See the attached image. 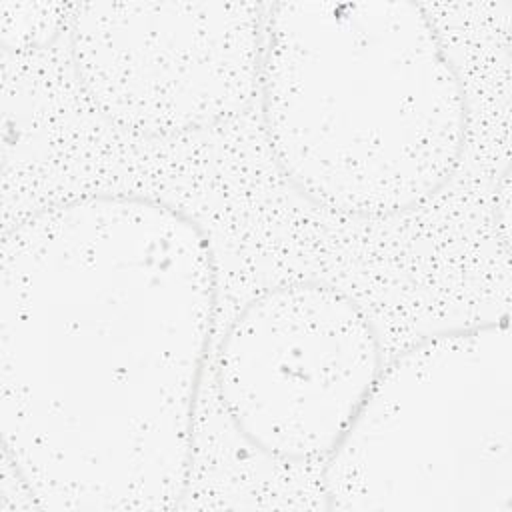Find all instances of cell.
<instances>
[{
    "instance_id": "cell-2",
    "label": "cell",
    "mask_w": 512,
    "mask_h": 512,
    "mask_svg": "<svg viewBox=\"0 0 512 512\" xmlns=\"http://www.w3.org/2000/svg\"><path fill=\"white\" fill-rule=\"evenodd\" d=\"M258 94L276 166L334 214L418 208L466 148L462 80L416 2L272 4Z\"/></svg>"
},
{
    "instance_id": "cell-4",
    "label": "cell",
    "mask_w": 512,
    "mask_h": 512,
    "mask_svg": "<svg viewBox=\"0 0 512 512\" xmlns=\"http://www.w3.org/2000/svg\"><path fill=\"white\" fill-rule=\"evenodd\" d=\"M66 30L86 98L128 132H202L258 92L264 14L254 2H74Z\"/></svg>"
},
{
    "instance_id": "cell-6",
    "label": "cell",
    "mask_w": 512,
    "mask_h": 512,
    "mask_svg": "<svg viewBox=\"0 0 512 512\" xmlns=\"http://www.w3.org/2000/svg\"><path fill=\"white\" fill-rule=\"evenodd\" d=\"M68 6L60 2H0L4 50L22 52L50 44L68 24Z\"/></svg>"
},
{
    "instance_id": "cell-3",
    "label": "cell",
    "mask_w": 512,
    "mask_h": 512,
    "mask_svg": "<svg viewBox=\"0 0 512 512\" xmlns=\"http://www.w3.org/2000/svg\"><path fill=\"white\" fill-rule=\"evenodd\" d=\"M324 460L328 510L512 512L508 316L394 356Z\"/></svg>"
},
{
    "instance_id": "cell-5",
    "label": "cell",
    "mask_w": 512,
    "mask_h": 512,
    "mask_svg": "<svg viewBox=\"0 0 512 512\" xmlns=\"http://www.w3.org/2000/svg\"><path fill=\"white\" fill-rule=\"evenodd\" d=\"M366 312L342 290L292 282L254 296L226 328L214 364L234 428L284 462L326 458L382 370Z\"/></svg>"
},
{
    "instance_id": "cell-1",
    "label": "cell",
    "mask_w": 512,
    "mask_h": 512,
    "mask_svg": "<svg viewBox=\"0 0 512 512\" xmlns=\"http://www.w3.org/2000/svg\"><path fill=\"white\" fill-rule=\"evenodd\" d=\"M216 302L206 232L158 198L84 194L4 234L2 458L32 508L184 500Z\"/></svg>"
}]
</instances>
